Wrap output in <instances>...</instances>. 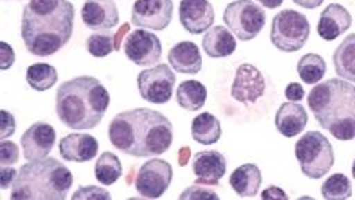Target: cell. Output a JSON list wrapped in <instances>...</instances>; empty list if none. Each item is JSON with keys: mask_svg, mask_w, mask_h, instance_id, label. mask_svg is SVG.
<instances>
[{"mask_svg": "<svg viewBox=\"0 0 355 200\" xmlns=\"http://www.w3.org/2000/svg\"><path fill=\"white\" fill-rule=\"evenodd\" d=\"M182 200H193V199H218V194H216L214 190L210 188L200 186V183H196V185H191L190 188H187L185 191L180 194Z\"/></svg>", "mask_w": 355, "mask_h": 200, "instance_id": "obj_33", "label": "cell"}, {"mask_svg": "<svg viewBox=\"0 0 355 200\" xmlns=\"http://www.w3.org/2000/svg\"><path fill=\"white\" fill-rule=\"evenodd\" d=\"M311 33L310 21L295 10H283L272 21L270 42L283 53H297L306 44Z\"/></svg>", "mask_w": 355, "mask_h": 200, "instance_id": "obj_7", "label": "cell"}, {"mask_svg": "<svg viewBox=\"0 0 355 200\" xmlns=\"http://www.w3.org/2000/svg\"><path fill=\"white\" fill-rule=\"evenodd\" d=\"M223 21L234 35L242 42L254 39L266 26V11L253 0H236L225 8Z\"/></svg>", "mask_w": 355, "mask_h": 200, "instance_id": "obj_8", "label": "cell"}, {"mask_svg": "<svg viewBox=\"0 0 355 200\" xmlns=\"http://www.w3.org/2000/svg\"><path fill=\"white\" fill-rule=\"evenodd\" d=\"M308 107L335 139H355V85L345 79L320 82L308 93Z\"/></svg>", "mask_w": 355, "mask_h": 200, "instance_id": "obj_4", "label": "cell"}, {"mask_svg": "<svg viewBox=\"0 0 355 200\" xmlns=\"http://www.w3.org/2000/svg\"><path fill=\"white\" fill-rule=\"evenodd\" d=\"M73 186V174L55 158L28 161L11 186L13 200H65Z\"/></svg>", "mask_w": 355, "mask_h": 200, "instance_id": "obj_5", "label": "cell"}, {"mask_svg": "<svg viewBox=\"0 0 355 200\" xmlns=\"http://www.w3.org/2000/svg\"><path fill=\"white\" fill-rule=\"evenodd\" d=\"M110 91L94 76H78L60 84L55 95V112L70 129H94L110 107Z\"/></svg>", "mask_w": 355, "mask_h": 200, "instance_id": "obj_3", "label": "cell"}, {"mask_svg": "<svg viewBox=\"0 0 355 200\" xmlns=\"http://www.w3.org/2000/svg\"><path fill=\"white\" fill-rule=\"evenodd\" d=\"M179 16L180 24L191 35L207 32L215 22V11L209 0H182Z\"/></svg>", "mask_w": 355, "mask_h": 200, "instance_id": "obj_15", "label": "cell"}, {"mask_svg": "<svg viewBox=\"0 0 355 200\" xmlns=\"http://www.w3.org/2000/svg\"><path fill=\"white\" fill-rule=\"evenodd\" d=\"M0 161H2V167H8L19 161V148L15 142H10L7 139L2 140L0 145Z\"/></svg>", "mask_w": 355, "mask_h": 200, "instance_id": "obj_32", "label": "cell"}, {"mask_svg": "<svg viewBox=\"0 0 355 200\" xmlns=\"http://www.w3.org/2000/svg\"><path fill=\"white\" fill-rule=\"evenodd\" d=\"M0 54H2V70H8L15 64V51L8 43L2 42L0 44Z\"/></svg>", "mask_w": 355, "mask_h": 200, "instance_id": "obj_36", "label": "cell"}, {"mask_svg": "<svg viewBox=\"0 0 355 200\" xmlns=\"http://www.w3.org/2000/svg\"><path fill=\"white\" fill-rule=\"evenodd\" d=\"M295 158L302 174L319 180L330 172L335 164V153L330 140L319 131H308L295 144Z\"/></svg>", "mask_w": 355, "mask_h": 200, "instance_id": "obj_6", "label": "cell"}, {"mask_svg": "<svg viewBox=\"0 0 355 200\" xmlns=\"http://www.w3.org/2000/svg\"><path fill=\"white\" fill-rule=\"evenodd\" d=\"M352 26V16L347 8L340 3H330L322 13L318 22V33L325 42H334L343 33L347 32Z\"/></svg>", "mask_w": 355, "mask_h": 200, "instance_id": "obj_19", "label": "cell"}, {"mask_svg": "<svg viewBox=\"0 0 355 200\" xmlns=\"http://www.w3.org/2000/svg\"><path fill=\"white\" fill-rule=\"evenodd\" d=\"M193 172L196 175V183L218 186L226 175V158L216 150L198 152L193 158Z\"/></svg>", "mask_w": 355, "mask_h": 200, "instance_id": "obj_17", "label": "cell"}, {"mask_svg": "<svg viewBox=\"0 0 355 200\" xmlns=\"http://www.w3.org/2000/svg\"><path fill=\"white\" fill-rule=\"evenodd\" d=\"M107 134L116 150L133 158L163 155L173 145L174 139L171 120L148 107L117 113L111 120Z\"/></svg>", "mask_w": 355, "mask_h": 200, "instance_id": "obj_1", "label": "cell"}, {"mask_svg": "<svg viewBox=\"0 0 355 200\" xmlns=\"http://www.w3.org/2000/svg\"><path fill=\"white\" fill-rule=\"evenodd\" d=\"M122 163L112 152H105L95 163V179L101 185L111 186L122 176Z\"/></svg>", "mask_w": 355, "mask_h": 200, "instance_id": "obj_28", "label": "cell"}, {"mask_svg": "<svg viewBox=\"0 0 355 200\" xmlns=\"http://www.w3.org/2000/svg\"><path fill=\"white\" fill-rule=\"evenodd\" d=\"M262 199H283V200H288V194H286L282 188L278 186H268L267 190L261 194Z\"/></svg>", "mask_w": 355, "mask_h": 200, "instance_id": "obj_39", "label": "cell"}, {"mask_svg": "<svg viewBox=\"0 0 355 200\" xmlns=\"http://www.w3.org/2000/svg\"><path fill=\"white\" fill-rule=\"evenodd\" d=\"M262 174L256 164H243L229 176V185L240 197H254L259 192Z\"/></svg>", "mask_w": 355, "mask_h": 200, "instance_id": "obj_23", "label": "cell"}, {"mask_svg": "<svg viewBox=\"0 0 355 200\" xmlns=\"http://www.w3.org/2000/svg\"><path fill=\"white\" fill-rule=\"evenodd\" d=\"M169 65L180 74H198L202 70V55L196 43L180 42L171 48Z\"/></svg>", "mask_w": 355, "mask_h": 200, "instance_id": "obj_21", "label": "cell"}, {"mask_svg": "<svg viewBox=\"0 0 355 200\" xmlns=\"http://www.w3.org/2000/svg\"><path fill=\"white\" fill-rule=\"evenodd\" d=\"M173 0H136L131 8V24L162 32L173 21Z\"/></svg>", "mask_w": 355, "mask_h": 200, "instance_id": "obj_11", "label": "cell"}, {"mask_svg": "<svg viewBox=\"0 0 355 200\" xmlns=\"http://www.w3.org/2000/svg\"><path fill=\"white\" fill-rule=\"evenodd\" d=\"M351 170H352V176H354V180H355V159H354V163H352Z\"/></svg>", "mask_w": 355, "mask_h": 200, "instance_id": "obj_42", "label": "cell"}, {"mask_svg": "<svg viewBox=\"0 0 355 200\" xmlns=\"http://www.w3.org/2000/svg\"><path fill=\"white\" fill-rule=\"evenodd\" d=\"M74 7L68 0H31L22 10L21 37L28 53L49 57L70 42Z\"/></svg>", "mask_w": 355, "mask_h": 200, "instance_id": "obj_2", "label": "cell"}, {"mask_svg": "<svg viewBox=\"0 0 355 200\" xmlns=\"http://www.w3.org/2000/svg\"><path fill=\"white\" fill-rule=\"evenodd\" d=\"M320 192L327 200H345L352 196V183L345 174H334L322 183Z\"/></svg>", "mask_w": 355, "mask_h": 200, "instance_id": "obj_30", "label": "cell"}, {"mask_svg": "<svg viewBox=\"0 0 355 200\" xmlns=\"http://www.w3.org/2000/svg\"><path fill=\"white\" fill-rule=\"evenodd\" d=\"M98 140L85 133H73L59 142L60 156L70 163H87L98 155Z\"/></svg>", "mask_w": 355, "mask_h": 200, "instance_id": "obj_18", "label": "cell"}, {"mask_svg": "<svg viewBox=\"0 0 355 200\" xmlns=\"http://www.w3.org/2000/svg\"><path fill=\"white\" fill-rule=\"evenodd\" d=\"M175 74L171 66L159 64L137 74V90L142 100L153 104H166L173 98Z\"/></svg>", "mask_w": 355, "mask_h": 200, "instance_id": "obj_9", "label": "cell"}, {"mask_svg": "<svg viewBox=\"0 0 355 200\" xmlns=\"http://www.w3.org/2000/svg\"><path fill=\"white\" fill-rule=\"evenodd\" d=\"M257 2H259L261 5H264V7L268 10H275V8H278L279 5L284 2V0H257Z\"/></svg>", "mask_w": 355, "mask_h": 200, "instance_id": "obj_41", "label": "cell"}, {"mask_svg": "<svg viewBox=\"0 0 355 200\" xmlns=\"http://www.w3.org/2000/svg\"><path fill=\"white\" fill-rule=\"evenodd\" d=\"M55 129L46 122H37L21 137V147L27 161L48 158L55 144Z\"/></svg>", "mask_w": 355, "mask_h": 200, "instance_id": "obj_14", "label": "cell"}, {"mask_svg": "<svg viewBox=\"0 0 355 200\" xmlns=\"http://www.w3.org/2000/svg\"><path fill=\"white\" fill-rule=\"evenodd\" d=\"M266 79L254 65L242 64L236 71L231 96L242 104H254L266 93Z\"/></svg>", "mask_w": 355, "mask_h": 200, "instance_id": "obj_13", "label": "cell"}, {"mask_svg": "<svg viewBox=\"0 0 355 200\" xmlns=\"http://www.w3.org/2000/svg\"><path fill=\"white\" fill-rule=\"evenodd\" d=\"M18 176V172L13 167H2V180H0V185H2V190H8V188L13 186V183Z\"/></svg>", "mask_w": 355, "mask_h": 200, "instance_id": "obj_38", "label": "cell"}, {"mask_svg": "<svg viewBox=\"0 0 355 200\" xmlns=\"http://www.w3.org/2000/svg\"><path fill=\"white\" fill-rule=\"evenodd\" d=\"M284 95L289 101L299 102L303 100V96H305V89H303L302 84L299 82H291L288 87H286Z\"/></svg>", "mask_w": 355, "mask_h": 200, "instance_id": "obj_37", "label": "cell"}, {"mask_svg": "<svg viewBox=\"0 0 355 200\" xmlns=\"http://www.w3.org/2000/svg\"><path fill=\"white\" fill-rule=\"evenodd\" d=\"M0 117H2V139H7L16 131V120L8 111H2Z\"/></svg>", "mask_w": 355, "mask_h": 200, "instance_id": "obj_35", "label": "cell"}, {"mask_svg": "<svg viewBox=\"0 0 355 200\" xmlns=\"http://www.w3.org/2000/svg\"><path fill=\"white\" fill-rule=\"evenodd\" d=\"M73 200H79V199H106L110 200L111 199V194L107 192L105 188H100V186H81L79 190L73 194L71 196Z\"/></svg>", "mask_w": 355, "mask_h": 200, "instance_id": "obj_34", "label": "cell"}, {"mask_svg": "<svg viewBox=\"0 0 355 200\" xmlns=\"http://www.w3.org/2000/svg\"><path fill=\"white\" fill-rule=\"evenodd\" d=\"M177 104H179L182 109L196 112L200 111L207 101V89L205 85L199 81H183L179 84V89H177L175 93Z\"/></svg>", "mask_w": 355, "mask_h": 200, "instance_id": "obj_24", "label": "cell"}, {"mask_svg": "<svg viewBox=\"0 0 355 200\" xmlns=\"http://www.w3.org/2000/svg\"><path fill=\"white\" fill-rule=\"evenodd\" d=\"M308 125L305 107L295 101L283 102L275 116V127L284 137L299 136Z\"/></svg>", "mask_w": 355, "mask_h": 200, "instance_id": "obj_20", "label": "cell"}, {"mask_svg": "<svg viewBox=\"0 0 355 200\" xmlns=\"http://www.w3.org/2000/svg\"><path fill=\"white\" fill-rule=\"evenodd\" d=\"M327 71V64L319 54H305L300 57L299 64H297V73L300 79L308 85H316L322 81Z\"/></svg>", "mask_w": 355, "mask_h": 200, "instance_id": "obj_27", "label": "cell"}, {"mask_svg": "<svg viewBox=\"0 0 355 200\" xmlns=\"http://www.w3.org/2000/svg\"><path fill=\"white\" fill-rule=\"evenodd\" d=\"M81 18L90 30H111L119 26V8L114 0H85Z\"/></svg>", "mask_w": 355, "mask_h": 200, "instance_id": "obj_16", "label": "cell"}, {"mask_svg": "<svg viewBox=\"0 0 355 200\" xmlns=\"http://www.w3.org/2000/svg\"><path fill=\"white\" fill-rule=\"evenodd\" d=\"M173 181V165L164 159L152 158L137 170L135 186L141 197L158 199L168 191Z\"/></svg>", "mask_w": 355, "mask_h": 200, "instance_id": "obj_10", "label": "cell"}, {"mask_svg": "<svg viewBox=\"0 0 355 200\" xmlns=\"http://www.w3.org/2000/svg\"><path fill=\"white\" fill-rule=\"evenodd\" d=\"M334 66L341 79L355 82V33L347 35L335 49Z\"/></svg>", "mask_w": 355, "mask_h": 200, "instance_id": "obj_25", "label": "cell"}, {"mask_svg": "<svg viewBox=\"0 0 355 200\" xmlns=\"http://www.w3.org/2000/svg\"><path fill=\"white\" fill-rule=\"evenodd\" d=\"M59 79V74L53 65L48 64H33L27 68L26 81L33 90L46 91L54 87Z\"/></svg>", "mask_w": 355, "mask_h": 200, "instance_id": "obj_29", "label": "cell"}, {"mask_svg": "<svg viewBox=\"0 0 355 200\" xmlns=\"http://www.w3.org/2000/svg\"><path fill=\"white\" fill-rule=\"evenodd\" d=\"M85 49L89 51L90 55L101 59V57H107L114 49H116V42H114V35L110 30H100L85 39Z\"/></svg>", "mask_w": 355, "mask_h": 200, "instance_id": "obj_31", "label": "cell"}, {"mask_svg": "<svg viewBox=\"0 0 355 200\" xmlns=\"http://www.w3.org/2000/svg\"><path fill=\"white\" fill-rule=\"evenodd\" d=\"M292 2L299 5L302 8H306V10H314L320 7V5L324 3V0H292Z\"/></svg>", "mask_w": 355, "mask_h": 200, "instance_id": "obj_40", "label": "cell"}, {"mask_svg": "<svg viewBox=\"0 0 355 200\" xmlns=\"http://www.w3.org/2000/svg\"><path fill=\"white\" fill-rule=\"evenodd\" d=\"M202 49L210 59H225L236 53V37L225 26L210 27L202 38Z\"/></svg>", "mask_w": 355, "mask_h": 200, "instance_id": "obj_22", "label": "cell"}, {"mask_svg": "<svg viewBox=\"0 0 355 200\" xmlns=\"http://www.w3.org/2000/svg\"><path fill=\"white\" fill-rule=\"evenodd\" d=\"M191 136L194 142L202 145L216 144L221 139V123L214 113L204 112L194 117L191 123Z\"/></svg>", "mask_w": 355, "mask_h": 200, "instance_id": "obj_26", "label": "cell"}, {"mask_svg": "<svg viewBox=\"0 0 355 200\" xmlns=\"http://www.w3.org/2000/svg\"><path fill=\"white\" fill-rule=\"evenodd\" d=\"M125 55L137 66H153L162 59L163 48L159 38L153 32L139 30L131 32L123 42Z\"/></svg>", "mask_w": 355, "mask_h": 200, "instance_id": "obj_12", "label": "cell"}]
</instances>
